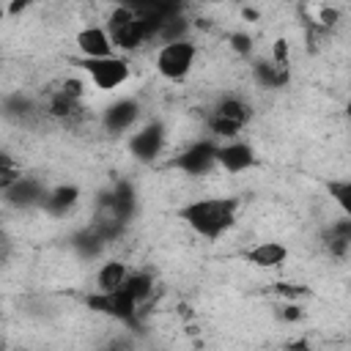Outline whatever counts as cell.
Listing matches in <instances>:
<instances>
[{
	"label": "cell",
	"instance_id": "cell-1",
	"mask_svg": "<svg viewBox=\"0 0 351 351\" xmlns=\"http://www.w3.org/2000/svg\"><path fill=\"white\" fill-rule=\"evenodd\" d=\"M241 211V197L236 195H208V197H195L184 206L176 208V217L200 239L206 241H219L225 239Z\"/></svg>",
	"mask_w": 351,
	"mask_h": 351
},
{
	"label": "cell",
	"instance_id": "cell-2",
	"mask_svg": "<svg viewBox=\"0 0 351 351\" xmlns=\"http://www.w3.org/2000/svg\"><path fill=\"white\" fill-rule=\"evenodd\" d=\"M252 115H255V107L247 96L222 93L206 115V129H208L211 140L228 143V140H236L252 123Z\"/></svg>",
	"mask_w": 351,
	"mask_h": 351
},
{
	"label": "cell",
	"instance_id": "cell-3",
	"mask_svg": "<svg viewBox=\"0 0 351 351\" xmlns=\"http://www.w3.org/2000/svg\"><path fill=\"white\" fill-rule=\"evenodd\" d=\"M200 49L192 38H184V41H173V44H162L156 47V55H154V69L162 80L167 82H184L192 69H195V60H197Z\"/></svg>",
	"mask_w": 351,
	"mask_h": 351
},
{
	"label": "cell",
	"instance_id": "cell-4",
	"mask_svg": "<svg viewBox=\"0 0 351 351\" xmlns=\"http://www.w3.org/2000/svg\"><path fill=\"white\" fill-rule=\"evenodd\" d=\"M80 69L88 77V82L101 93H112V90L123 88L132 80V63H129L126 55H110V58H99V60H80Z\"/></svg>",
	"mask_w": 351,
	"mask_h": 351
},
{
	"label": "cell",
	"instance_id": "cell-5",
	"mask_svg": "<svg viewBox=\"0 0 351 351\" xmlns=\"http://www.w3.org/2000/svg\"><path fill=\"white\" fill-rule=\"evenodd\" d=\"M85 93H88V82L82 77H66L55 90L47 93V101L41 107H44V112L49 118L69 121V118H74V115L82 112Z\"/></svg>",
	"mask_w": 351,
	"mask_h": 351
},
{
	"label": "cell",
	"instance_id": "cell-6",
	"mask_svg": "<svg viewBox=\"0 0 351 351\" xmlns=\"http://www.w3.org/2000/svg\"><path fill=\"white\" fill-rule=\"evenodd\" d=\"M126 148H129V154H132L134 162H140V165H154V162L165 154V148H167V126H165L159 118L145 121L143 126H137V129L129 134Z\"/></svg>",
	"mask_w": 351,
	"mask_h": 351
},
{
	"label": "cell",
	"instance_id": "cell-7",
	"mask_svg": "<svg viewBox=\"0 0 351 351\" xmlns=\"http://www.w3.org/2000/svg\"><path fill=\"white\" fill-rule=\"evenodd\" d=\"M85 304H88L90 310H96V313H101V315L118 321V324H137L140 310H143V304L129 293L126 282H123V288H118V291H112V293H99V291H93V293L85 299Z\"/></svg>",
	"mask_w": 351,
	"mask_h": 351
},
{
	"label": "cell",
	"instance_id": "cell-8",
	"mask_svg": "<svg viewBox=\"0 0 351 351\" xmlns=\"http://www.w3.org/2000/svg\"><path fill=\"white\" fill-rule=\"evenodd\" d=\"M217 145L219 143H214V140H195L192 145H186L181 154H176L170 159V167H176L184 176H192V178L208 176L217 167Z\"/></svg>",
	"mask_w": 351,
	"mask_h": 351
},
{
	"label": "cell",
	"instance_id": "cell-9",
	"mask_svg": "<svg viewBox=\"0 0 351 351\" xmlns=\"http://www.w3.org/2000/svg\"><path fill=\"white\" fill-rule=\"evenodd\" d=\"M258 165V151L252 143L236 137V140H228V143H219L217 145V167L228 176H241L247 170H252Z\"/></svg>",
	"mask_w": 351,
	"mask_h": 351
},
{
	"label": "cell",
	"instance_id": "cell-10",
	"mask_svg": "<svg viewBox=\"0 0 351 351\" xmlns=\"http://www.w3.org/2000/svg\"><path fill=\"white\" fill-rule=\"evenodd\" d=\"M140 115H143V107L137 99L126 96V99H115L112 104H107L101 110V126L104 132L110 134H132L140 123Z\"/></svg>",
	"mask_w": 351,
	"mask_h": 351
},
{
	"label": "cell",
	"instance_id": "cell-11",
	"mask_svg": "<svg viewBox=\"0 0 351 351\" xmlns=\"http://www.w3.org/2000/svg\"><path fill=\"white\" fill-rule=\"evenodd\" d=\"M47 192H49V186H47L44 178H38V176H22L11 189H5L0 195H3V203L8 208L27 211V208H41Z\"/></svg>",
	"mask_w": 351,
	"mask_h": 351
},
{
	"label": "cell",
	"instance_id": "cell-12",
	"mask_svg": "<svg viewBox=\"0 0 351 351\" xmlns=\"http://www.w3.org/2000/svg\"><path fill=\"white\" fill-rule=\"evenodd\" d=\"M74 44H77L82 60H99V58L118 55L104 25H85V27H80L74 33Z\"/></svg>",
	"mask_w": 351,
	"mask_h": 351
},
{
	"label": "cell",
	"instance_id": "cell-13",
	"mask_svg": "<svg viewBox=\"0 0 351 351\" xmlns=\"http://www.w3.org/2000/svg\"><path fill=\"white\" fill-rule=\"evenodd\" d=\"M288 258H291L288 244L274 241V239L255 241L252 247H247V250L241 252V261H244V263H250V266H255V269H266V271L285 266V263H288Z\"/></svg>",
	"mask_w": 351,
	"mask_h": 351
},
{
	"label": "cell",
	"instance_id": "cell-14",
	"mask_svg": "<svg viewBox=\"0 0 351 351\" xmlns=\"http://www.w3.org/2000/svg\"><path fill=\"white\" fill-rule=\"evenodd\" d=\"M99 206L101 208H107V211H112L121 222H132V217L137 214V192H134V186L129 184V181H118L115 186H110L101 197H99Z\"/></svg>",
	"mask_w": 351,
	"mask_h": 351
},
{
	"label": "cell",
	"instance_id": "cell-15",
	"mask_svg": "<svg viewBox=\"0 0 351 351\" xmlns=\"http://www.w3.org/2000/svg\"><path fill=\"white\" fill-rule=\"evenodd\" d=\"M80 197H82V189L77 184H55V186H49V192L41 203V211L52 219H63L66 214H71L77 208Z\"/></svg>",
	"mask_w": 351,
	"mask_h": 351
},
{
	"label": "cell",
	"instance_id": "cell-16",
	"mask_svg": "<svg viewBox=\"0 0 351 351\" xmlns=\"http://www.w3.org/2000/svg\"><path fill=\"white\" fill-rule=\"evenodd\" d=\"M321 241L332 258H346L351 252V217H340L329 222L321 233Z\"/></svg>",
	"mask_w": 351,
	"mask_h": 351
},
{
	"label": "cell",
	"instance_id": "cell-17",
	"mask_svg": "<svg viewBox=\"0 0 351 351\" xmlns=\"http://www.w3.org/2000/svg\"><path fill=\"white\" fill-rule=\"evenodd\" d=\"M129 274H132V269H129L123 261H118V258H107V261H101V266L96 269V274H93V285H96L99 293H112V291L123 288V282L129 280Z\"/></svg>",
	"mask_w": 351,
	"mask_h": 351
},
{
	"label": "cell",
	"instance_id": "cell-18",
	"mask_svg": "<svg viewBox=\"0 0 351 351\" xmlns=\"http://www.w3.org/2000/svg\"><path fill=\"white\" fill-rule=\"evenodd\" d=\"M250 71H252L255 85L266 88V90H277V88H285L291 82V71L274 66L271 58H252L250 60Z\"/></svg>",
	"mask_w": 351,
	"mask_h": 351
},
{
	"label": "cell",
	"instance_id": "cell-19",
	"mask_svg": "<svg viewBox=\"0 0 351 351\" xmlns=\"http://www.w3.org/2000/svg\"><path fill=\"white\" fill-rule=\"evenodd\" d=\"M71 247H74V252H77L82 261H93V258H99V255L104 252L107 241L88 225V228H80V230L71 236Z\"/></svg>",
	"mask_w": 351,
	"mask_h": 351
},
{
	"label": "cell",
	"instance_id": "cell-20",
	"mask_svg": "<svg viewBox=\"0 0 351 351\" xmlns=\"http://www.w3.org/2000/svg\"><path fill=\"white\" fill-rule=\"evenodd\" d=\"M3 110H5L8 118L22 121V118L33 115V112L38 110V104L33 101V96H27V93H22V90H14V93H8V96L3 99Z\"/></svg>",
	"mask_w": 351,
	"mask_h": 351
},
{
	"label": "cell",
	"instance_id": "cell-21",
	"mask_svg": "<svg viewBox=\"0 0 351 351\" xmlns=\"http://www.w3.org/2000/svg\"><path fill=\"white\" fill-rule=\"evenodd\" d=\"M326 195L340 208L343 217H351V178H329L326 181Z\"/></svg>",
	"mask_w": 351,
	"mask_h": 351
},
{
	"label": "cell",
	"instance_id": "cell-22",
	"mask_svg": "<svg viewBox=\"0 0 351 351\" xmlns=\"http://www.w3.org/2000/svg\"><path fill=\"white\" fill-rule=\"evenodd\" d=\"M126 288H129V293H132L140 304H145V302L151 299V293H154V277H151L148 271H132L129 280H126Z\"/></svg>",
	"mask_w": 351,
	"mask_h": 351
},
{
	"label": "cell",
	"instance_id": "cell-23",
	"mask_svg": "<svg viewBox=\"0 0 351 351\" xmlns=\"http://www.w3.org/2000/svg\"><path fill=\"white\" fill-rule=\"evenodd\" d=\"M22 176H25V173H22V165H16L8 151H3V154H0V192L11 189Z\"/></svg>",
	"mask_w": 351,
	"mask_h": 351
},
{
	"label": "cell",
	"instance_id": "cell-24",
	"mask_svg": "<svg viewBox=\"0 0 351 351\" xmlns=\"http://www.w3.org/2000/svg\"><path fill=\"white\" fill-rule=\"evenodd\" d=\"M228 44H230V49H233L239 58L252 60V55H255V41H252V36H250L247 30H236V33H230V36H228Z\"/></svg>",
	"mask_w": 351,
	"mask_h": 351
},
{
	"label": "cell",
	"instance_id": "cell-25",
	"mask_svg": "<svg viewBox=\"0 0 351 351\" xmlns=\"http://www.w3.org/2000/svg\"><path fill=\"white\" fill-rule=\"evenodd\" d=\"M271 63L274 66H280V69H285V71H291V41L288 38H274V44H271Z\"/></svg>",
	"mask_w": 351,
	"mask_h": 351
},
{
	"label": "cell",
	"instance_id": "cell-26",
	"mask_svg": "<svg viewBox=\"0 0 351 351\" xmlns=\"http://www.w3.org/2000/svg\"><path fill=\"white\" fill-rule=\"evenodd\" d=\"M337 16H340L337 8H329V5H321V8H318V25H321V27H332V25L337 22Z\"/></svg>",
	"mask_w": 351,
	"mask_h": 351
},
{
	"label": "cell",
	"instance_id": "cell-27",
	"mask_svg": "<svg viewBox=\"0 0 351 351\" xmlns=\"http://www.w3.org/2000/svg\"><path fill=\"white\" fill-rule=\"evenodd\" d=\"M280 318H282V321H299V318H302V310H299L296 304H282Z\"/></svg>",
	"mask_w": 351,
	"mask_h": 351
},
{
	"label": "cell",
	"instance_id": "cell-28",
	"mask_svg": "<svg viewBox=\"0 0 351 351\" xmlns=\"http://www.w3.org/2000/svg\"><path fill=\"white\" fill-rule=\"evenodd\" d=\"M27 5H30V3H22V0H14V3H5V5H3V14H8V16H14V14H22V11H27Z\"/></svg>",
	"mask_w": 351,
	"mask_h": 351
},
{
	"label": "cell",
	"instance_id": "cell-29",
	"mask_svg": "<svg viewBox=\"0 0 351 351\" xmlns=\"http://www.w3.org/2000/svg\"><path fill=\"white\" fill-rule=\"evenodd\" d=\"M346 121H348V126H351V93H348V99H346Z\"/></svg>",
	"mask_w": 351,
	"mask_h": 351
}]
</instances>
